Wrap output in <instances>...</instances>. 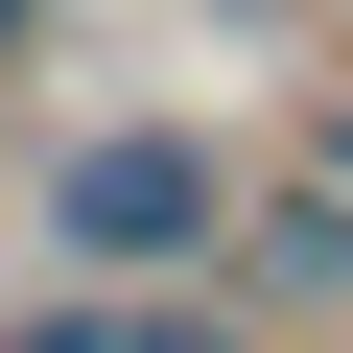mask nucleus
<instances>
[{
  "instance_id": "nucleus-4",
  "label": "nucleus",
  "mask_w": 353,
  "mask_h": 353,
  "mask_svg": "<svg viewBox=\"0 0 353 353\" xmlns=\"http://www.w3.org/2000/svg\"><path fill=\"white\" fill-rule=\"evenodd\" d=\"M330 189H353V94H330Z\"/></svg>"
},
{
  "instance_id": "nucleus-3",
  "label": "nucleus",
  "mask_w": 353,
  "mask_h": 353,
  "mask_svg": "<svg viewBox=\"0 0 353 353\" xmlns=\"http://www.w3.org/2000/svg\"><path fill=\"white\" fill-rule=\"evenodd\" d=\"M24 24H48V0H0V71H24Z\"/></svg>"
},
{
  "instance_id": "nucleus-1",
  "label": "nucleus",
  "mask_w": 353,
  "mask_h": 353,
  "mask_svg": "<svg viewBox=\"0 0 353 353\" xmlns=\"http://www.w3.org/2000/svg\"><path fill=\"white\" fill-rule=\"evenodd\" d=\"M48 259H71L94 306H189V283L236 259V165H212L189 118H94V141L48 165Z\"/></svg>"
},
{
  "instance_id": "nucleus-2",
  "label": "nucleus",
  "mask_w": 353,
  "mask_h": 353,
  "mask_svg": "<svg viewBox=\"0 0 353 353\" xmlns=\"http://www.w3.org/2000/svg\"><path fill=\"white\" fill-rule=\"evenodd\" d=\"M236 330H353V189L306 165V189H236V259H212Z\"/></svg>"
}]
</instances>
